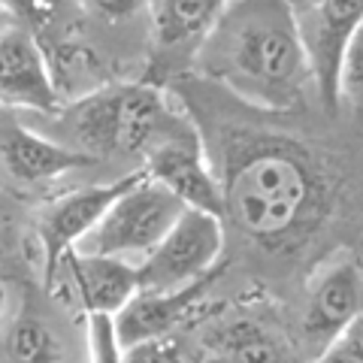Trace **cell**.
<instances>
[{"instance_id":"cell-1","label":"cell","mask_w":363,"mask_h":363,"mask_svg":"<svg viewBox=\"0 0 363 363\" xmlns=\"http://www.w3.org/2000/svg\"><path fill=\"white\" fill-rule=\"evenodd\" d=\"M194 64L255 109L303 112L318 94L291 0H227Z\"/></svg>"},{"instance_id":"cell-8","label":"cell","mask_w":363,"mask_h":363,"mask_svg":"<svg viewBox=\"0 0 363 363\" xmlns=\"http://www.w3.org/2000/svg\"><path fill=\"white\" fill-rule=\"evenodd\" d=\"M363 25V0H318L312 21L300 25L312 61L315 88L327 112L339 109V73L354 30Z\"/></svg>"},{"instance_id":"cell-23","label":"cell","mask_w":363,"mask_h":363,"mask_svg":"<svg viewBox=\"0 0 363 363\" xmlns=\"http://www.w3.org/2000/svg\"><path fill=\"white\" fill-rule=\"evenodd\" d=\"M9 248H13V221H9V215L0 209V260L9 255Z\"/></svg>"},{"instance_id":"cell-21","label":"cell","mask_w":363,"mask_h":363,"mask_svg":"<svg viewBox=\"0 0 363 363\" xmlns=\"http://www.w3.org/2000/svg\"><path fill=\"white\" fill-rule=\"evenodd\" d=\"M0 6L13 18L28 21V25H49L58 0H0Z\"/></svg>"},{"instance_id":"cell-12","label":"cell","mask_w":363,"mask_h":363,"mask_svg":"<svg viewBox=\"0 0 363 363\" xmlns=\"http://www.w3.org/2000/svg\"><path fill=\"white\" fill-rule=\"evenodd\" d=\"M152 13L155 58L173 67L194 61L200 43L218 21L227 0H145Z\"/></svg>"},{"instance_id":"cell-18","label":"cell","mask_w":363,"mask_h":363,"mask_svg":"<svg viewBox=\"0 0 363 363\" xmlns=\"http://www.w3.org/2000/svg\"><path fill=\"white\" fill-rule=\"evenodd\" d=\"M91 336V363H121V345L116 336L112 315H88Z\"/></svg>"},{"instance_id":"cell-13","label":"cell","mask_w":363,"mask_h":363,"mask_svg":"<svg viewBox=\"0 0 363 363\" xmlns=\"http://www.w3.org/2000/svg\"><path fill=\"white\" fill-rule=\"evenodd\" d=\"M91 164L94 161L88 155L76 152L58 140L33 133L18 121L0 124V167H4V173L13 182L37 185V182L58 179L64 173H70V169L91 167Z\"/></svg>"},{"instance_id":"cell-25","label":"cell","mask_w":363,"mask_h":363,"mask_svg":"<svg viewBox=\"0 0 363 363\" xmlns=\"http://www.w3.org/2000/svg\"><path fill=\"white\" fill-rule=\"evenodd\" d=\"M13 25H16V18H13V16H9V13H6V9H4V6H0V33H4L6 28H13Z\"/></svg>"},{"instance_id":"cell-10","label":"cell","mask_w":363,"mask_h":363,"mask_svg":"<svg viewBox=\"0 0 363 363\" xmlns=\"http://www.w3.org/2000/svg\"><path fill=\"white\" fill-rule=\"evenodd\" d=\"M360 269L357 260L342 257L318 272L303 315V336L315 354L360 318Z\"/></svg>"},{"instance_id":"cell-11","label":"cell","mask_w":363,"mask_h":363,"mask_svg":"<svg viewBox=\"0 0 363 363\" xmlns=\"http://www.w3.org/2000/svg\"><path fill=\"white\" fill-rule=\"evenodd\" d=\"M58 276H64V285L70 291V297L88 315H116L140 291L136 267L121 257L73 252L61 260L55 279Z\"/></svg>"},{"instance_id":"cell-5","label":"cell","mask_w":363,"mask_h":363,"mask_svg":"<svg viewBox=\"0 0 363 363\" xmlns=\"http://www.w3.org/2000/svg\"><path fill=\"white\" fill-rule=\"evenodd\" d=\"M224 248V221L203 209H182L176 224L140 264V291H179L212 276Z\"/></svg>"},{"instance_id":"cell-4","label":"cell","mask_w":363,"mask_h":363,"mask_svg":"<svg viewBox=\"0 0 363 363\" xmlns=\"http://www.w3.org/2000/svg\"><path fill=\"white\" fill-rule=\"evenodd\" d=\"M182 209H185V203L176 194H169L161 182L140 173V179L124 194L112 200V206L91 227L85 240L76 245V252L143 260L176 224Z\"/></svg>"},{"instance_id":"cell-26","label":"cell","mask_w":363,"mask_h":363,"mask_svg":"<svg viewBox=\"0 0 363 363\" xmlns=\"http://www.w3.org/2000/svg\"><path fill=\"white\" fill-rule=\"evenodd\" d=\"M357 269H360V276H363V255H360V264H357Z\"/></svg>"},{"instance_id":"cell-14","label":"cell","mask_w":363,"mask_h":363,"mask_svg":"<svg viewBox=\"0 0 363 363\" xmlns=\"http://www.w3.org/2000/svg\"><path fill=\"white\" fill-rule=\"evenodd\" d=\"M209 279L212 276L179 291H136L133 300L121 312L112 315L118 345L128 348L136 342H145V339L169 336V330L185 321L188 312L200 303L203 291L209 288Z\"/></svg>"},{"instance_id":"cell-9","label":"cell","mask_w":363,"mask_h":363,"mask_svg":"<svg viewBox=\"0 0 363 363\" xmlns=\"http://www.w3.org/2000/svg\"><path fill=\"white\" fill-rule=\"evenodd\" d=\"M0 104L49 116L61 112L58 88L45 55L37 37L18 21L0 33Z\"/></svg>"},{"instance_id":"cell-6","label":"cell","mask_w":363,"mask_h":363,"mask_svg":"<svg viewBox=\"0 0 363 363\" xmlns=\"http://www.w3.org/2000/svg\"><path fill=\"white\" fill-rule=\"evenodd\" d=\"M145 169L143 173L161 182V185L176 194L188 209H203L209 215H218L224 221L221 206V188L212 164L206 161V152L200 145L197 130L173 118L161 130V136L145 149Z\"/></svg>"},{"instance_id":"cell-19","label":"cell","mask_w":363,"mask_h":363,"mask_svg":"<svg viewBox=\"0 0 363 363\" xmlns=\"http://www.w3.org/2000/svg\"><path fill=\"white\" fill-rule=\"evenodd\" d=\"M121 363H185V354H182L176 339L157 336L121 348Z\"/></svg>"},{"instance_id":"cell-20","label":"cell","mask_w":363,"mask_h":363,"mask_svg":"<svg viewBox=\"0 0 363 363\" xmlns=\"http://www.w3.org/2000/svg\"><path fill=\"white\" fill-rule=\"evenodd\" d=\"M315 363H363V318H357L330 345L318 351Z\"/></svg>"},{"instance_id":"cell-16","label":"cell","mask_w":363,"mask_h":363,"mask_svg":"<svg viewBox=\"0 0 363 363\" xmlns=\"http://www.w3.org/2000/svg\"><path fill=\"white\" fill-rule=\"evenodd\" d=\"M9 363H61L64 345L52 324L37 312H21L4 339Z\"/></svg>"},{"instance_id":"cell-15","label":"cell","mask_w":363,"mask_h":363,"mask_svg":"<svg viewBox=\"0 0 363 363\" xmlns=\"http://www.w3.org/2000/svg\"><path fill=\"white\" fill-rule=\"evenodd\" d=\"M215 363H294L291 348L255 318H236L209 339Z\"/></svg>"},{"instance_id":"cell-7","label":"cell","mask_w":363,"mask_h":363,"mask_svg":"<svg viewBox=\"0 0 363 363\" xmlns=\"http://www.w3.org/2000/svg\"><path fill=\"white\" fill-rule=\"evenodd\" d=\"M136 179H140V173L121 176L116 182H104V185H85L45 206L37 227L43 260H45V279H55L61 260L76 252V245L91 233V227L104 218V212L112 206V200L124 194Z\"/></svg>"},{"instance_id":"cell-2","label":"cell","mask_w":363,"mask_h":363,"mask_svg":"<svg viewBox=\"0 0 363 363\" xmlns=\"http://www.w3.org/2000/svg\"><path fill=\"white\" fill-rule=\"evenodd\" d=\"M215 176L224 221L260 245L288 242L318 218L324 203L312 157L279 136L233 143Z\"/></svg>"},{"instance_id":"cell-24","label":"cell","mask_w":363,"mask_h":363,"mask_svg":"<svg viewBox=\"0 0 363 363\" xmlns=\"http://www.w3.org/2000/svg\"><path fill=\"white\" fill-rule=\"evenodd\" d=\"M6 306H9V288H6V281L0 279V321H4V315H6Z\"/></svg>"},{"instance_id":"cell-3","label":"cell","mask_w":363,"mask_h":363,"mask_svg":"<svg viewBox=\"0 0 363 363\" xmlns=\"http://www.w3.org/2000/svg\"><path fill=\"white\" fill-rule=\"evenodd\" d=\"M176 116L167 109L164 94L149 82L106 85L76 100L61 112V130L70 140V149L100 157H130L145 155V149L161 136Z\"/></svg>"},{"instance_id":"cell-17","label":"cell","mask_w":363,"mask_h":363,"mask_svg":"<svg viewBox=\"0 0 363 363\" xmlns=\"http://www.w3.org/2000/svg\"><path fill=\"white\" fill-rule=\"evenodd\" d=\"M351 106L357 118H363V25L354 30L345 58H342V73H339V104Z\"/></svg>"},{"instance_id":"cell-22","label":"cell","mask_w":363,"mask_h":363,"mask_svg":"<svg viewBox=\"0 0 363 363\" xmlns=\"http://www.w3.org/2000/svg\"><path fill=\"white\" fill-rule=\"evenodd\" d=\"M88 13L106 21H128L145 6V0H82Z\"/></svg>"}]
</instances>
